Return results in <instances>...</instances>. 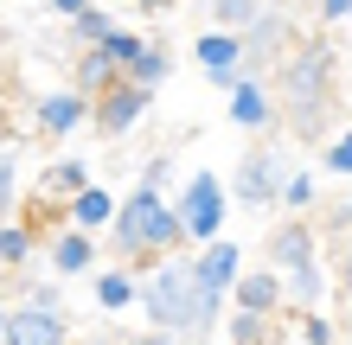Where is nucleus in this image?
Masks as SVG:
<instances>
[{
    "label": "nucleus",
    "mask_w": 352,
    "mask_h": 345,
    "mask_svg": "<svg viewBox=\"0 0 352 345\" xmlns=\"http://www.w3.org/2000/svg\"><path fill=\"white\" fill-rule=\"evenodd\" d=\"M141 313L167 339H212L224 320V300L199 281V256L173 250V256H154L141 275Z\"/></svg>",
    "instance_id": "1"
},
{
    "label": "nucleus",
    "mask_w": 352,
    "mask_h": 345,
    "mask_svg": "<svg viewBox=\"0 0 352 345\" xmlns=\"http://www.w3.org/2000/svg\"><path fill=\"white\" fill-rule=\"evenodd\" d=\"M102 243H109V256L116 262H154V256H173V250H186V217H179V205L160 186H129L122 192V211H116V224L102 230Z\"/></svg>",
    "instance_id": "2"
},
{
    "label": "nucleus",
    "mask_w": 352,
    "mask_h": 345,
    "mask_svg": "<svg viewBox=\"0 0 352 345\" xmlns=\"http://www.w3.org/2000/svg\"><path fill=\"white\" fill-rule=\"evenodd\" d=\"M269 77H276L282 109L295 115V134H314L320 115H327V103H333V51H327L320 38H301Z\"/></svg>",
    "instance_id": "3"
},
{
    "label": "nucleus",
    "mask_w": 352,
    "mask_h": 345,
    "mask_svg": "<svg viewBox=\"0 0 352 345\" xmlns=\"http://www.w3.org/2000/svg\"><path fill=\"white\" fill-rule=\"evenodd\" d=\"M269 262L282 269L288 281V307H301V313H314L320 300H327V262H320V237L301 224V217H282L276 230H269Z\"/></svg>",
    "instance_id": "4"
},
{
    "label": "nucleus",
    "mask_w": 352,
    "mask_h": 345,
    "mask_svg": "<svg viewBox=\"0 0 352 345\" xmlns=\"http://www.w3.org/2000/svg\"><path fill=\"white\" fill-rule=\"evenodd\" d=\"M173 205H179V217H186V243H192V250H205V243L224 237V217H231L237 198H231V186H224L212 167H199V173L179 186Z\"/></svg>",
    "instance_id": "5"
},
{
    "label": "nucleus",
    "mask_w": 352,
    "mask_h": 345,
    "mask_svg": "<svg viewBox=\"0 0 352 345\" xmlns=\"http://www.w3.org/2000/svg\"><path fill=\"white\" fill-rule=\"evenodd\" d=\"M288 154L282 147H256V154H243L237 167H231V198L243 211H269V205H282V186H288Z\"/></svg>",
    "instance_id": "6"
},
{
    "label": "nucleus",
    "mask_w": 352,
    "mask_h": 345,
    "mask_svg": "<svg viewBox=\"0 0 352 345\" xmlns=\"http://www.w3.org/2000/svg\"><path fill=\"white\" fill-rule=\"evenodd\" d=\"M192 58H199L205 84L224 90V96L250 77V45H243V32H231V26H205V32L192 38Z\"/></svg>",
    "instance_id": "7"
},
{
    "label": "nucleus",
    "mask_w": 352,
    "mask_h": 345,
    "mask_svg": "<svg viewBox=\"0 0 352 345\" xmlns=\"http://www.w3.org/2000/svg\"><path fill=\"white\" fill-rule=\"evenodd\" d=\"M0 345H71V313L13 294L7 313H0Z\"/></svg>",
    "instance_id": "8"
},
{
    "label": "nucleus",
    "mask_w": 352,
    "mask_h": 345,
    "mask_svg": "<svg viewBox=\"0 0 352 345\" xmlns=\"http://www.w3.org/2000/svg\"><path fill=\"white\" fill-rule=\"evenodd\" d=\"M148 103H154V90H141L135 77H122L109 96H96V121H90V128L102 141H129L141 128V115H148Z\"/></svg>",
    "instance_id": "9"
},
{
    "label": "nucleus",
    "mask_w": 352,
    "mask_h": 345,
    "mask_svg": "<svg viewBox=\"0 0 352 345\" xmlns=\"http://www.w3.org/2000/svg\"><path fill=\"white\" fill-rule=\"evenodd\" d=\"M32 121H38V134H77V128H90L96 121V96H84L77 84H65V90H52V96H38L32 103Z\"/></svg>",
    "instance_id": "10"
},
{
    "label": "nucleus",
    "mask_w": 352,
    "mask_h": 345,
    "mask_svg": "<svg viewBox=\"0 0 352 345\" xmlns=\"http://www.w3.org/2000/svg\"><path fill=\"white\" fill-rule=\"evenodd\" d=\"M276 109H282V96H276V77L269 71H250L231 90V128H243V134H263L276 121Z\"/></svg>",
    "instance_id": "11"
},
{
    "label": "nucleus",
    "mask_w": 352,
    "mask_h": 345,
    "mask_svg": "<svg viewBox=\"0 0 352 345\" xmlns=\"http://www.w3.org/2000/svg\"><path fill=\"white\" fill-rule=\"evenodd\" d=\"M243 45H250V71H276L288 51H295V26H288L282 7H269L256 26H243Z\"/></svg>",
    "instance_id": "12"
},
{
    "label": "nucleus",
    "mask_w": 352,
    "mask_h": 345,
    "mask_svg": "<svg viewBox=\"0 0 352 345\" xmlns=\"http://www.w3.org/2000/svg\"><path fill=\"white\" fill-rule=\"evenodd\" d=\"M45 262H52V275H65V281L96 275V237L77 230V224H58V230L45 237Z\"/></svg>",
    "instance_id": "13"
},
{
    "label": "nucleus",
    "mask_w": 352,
    "mask_h": 345,
    "mask_svg": "<svg viewBox=\"0 0 352 345\" xmlns=\"http://www.w3.org/2000/svg\"><path fill=\"white\" fill-rule=\"evenodd\" d=\"M192 256H199V281H205L218 300H231L237 281H243V250H237L231 237H218V243H205V250H192Z\"/></svg>",
    "instance_id": "14"
},
{
    "label": "nucleus",
    "mask_w": 352,
    "mask_h": 345,
    "mask_svg": "<svg viewBox=\"0 0 352 345\" xmlns=\"http://www.w3.org/2000/svg\"><path fill=\"white\" fill-rule=\"evenodd\" d=\"M122 58L109 51V45H77V58H71V84L84 90V96H109L116 84H122Z\"/></svg>",
    "instance_id": "15"
},
{
    "label": "nucleus",
    "mask_w": 352,
    "mask_h": 345,
    "mask_svg": "<svg viewBox=\"0 0 352 345\" xmlns=\"http://www.w3.org/2000/svg\"><path fill=\"white\" fill-rule=\"evenodd\" d=\"M231 307H250V313H282V307H288V281H282V269H276V262H269V269H243L237 294H231Z\"/></svg>",
    "instance_id": "16"
},
{
    "label": "nucleus",
    "mask_w": 352,
    "mask_h": 345,
    "mask_svg": "<svg viewBox=\"0 0 352 345\" xmlns=\"http://www.w3.org/2000/svg\"><path fill=\"white\" fill-rule=\"evenodd\" d=\"M116 211H122V192H116V186H84V192H77L71 205H65V224H77V230L102 237V230L116 224Z\"/></svg>",
    "instance_id": "17"
},
{
    "label": "nucleus",
    "mask_w": 352,
    "mask_h": 345,
    "mask_svg": "<svg viewBox=\"0 0 352 345\" xmlns=\"http://www.w3.org/2000/svg\"><path fill=\"white\" fill-rule=\"evenodd\" d=\"M90 300H96V313H129V307H141V275L129 262H122V269H96Z\"/></svg>",
    "instance_id": "18"
},
{
    "label": "nucleus",
    "mask_w": 352,
    "mask_h": 345,
    "mask_svg": "<svg viewBox=\"0 0 352 345\" xmlns=\"http://www.w3.org/2000/svg\"><path fill=\"white\" fill-rule=\"evenodd\" d=\"M84 186H96V179H90V160H84V154H58L52 167L38 173V198H58V205H71V198L84 192Z\"/></svg>",
    "instance_id": "19"
},
{
    "label": "nucleus",
    "mask_w": 352,
    "mask_h": 345,
    "mask_svg": "<svg viewBox=\"0 0 352 345\" xmlns=\"http://www.w3.org/2000/svg\"><path fill=\"white\" fill-rule=\"evenodd\" d=\"M32 250H38V237H32V224H26V217L13 211L7 224H0V269H7V275L19 281V275L32 269Z\"/></svg>",
    "instance_id": "20"
},
{
    "label": "nucleus",
    "mask_w": 352,
    "mask_h": 345,
    "mask_svg": "<svg viewBox=\"0 0 352 345\" xmlns=\"http://www.w3.org/2000/svg\"><path fill=\"white\" fill-rule=\"evenodd\" d=\"M269 7H276V0H205V19H212V26L243 32V26H256Z\"/></svg>",
    "instance_id": "21"
},
{
    "label": "nucleus",
    "mask_w": 352,
    "mask_h": 345,
    "mask_svg": "<svg viewBox=\"0 0 352 345\" xmlns=\"http://www.w3.org/2000/svg\"><path fill=\"white\" fill-rule=\"evenodd\" d=\"M276 333H282V313H250V307L231 313V345H276Z\"/></svg>",
    "instance_id": "22"
},
{
    "label": "nucleus",
    "mask_w": 352,
    "mask_h": 345,
    "mask_svg": "<svg viewBox=\"0 0 352 345\" xmlns=\"http://www.w3.org/2000/svg\"><path fill=\"white\" fill-rule=\"evenodd\" d=\"M19 179H26V147H19V134H7V147H0V205H7V217L19 211Z\"/></svg>",
    "instance_id": "23"
},
{
    "label": "nucleus",
    "mask_w": 352,
    "mask_h": 345,
    "mask_svg": "<svg viewBox=\"0 0 352 345\" xmlns=\"http://www.w3.org/2000/svg\"><path fill=\"white\" fill-rule=\"evenodd\" d=\"M116 26H122V19H116L109 7H102V0H96V7H84V13L71 19V38H77V45H102V38H109Z\"/></svg>",
    "instance_id": "24"
},
{
    "label": "nucleus",
    "mask_w": 352,
    "mask_h": 345,
    "mask_svg": "<svg viewBox=\"0 0 352 345\" xmlns=\"http://www.w3.org/2000/svg\"><path fill=\"white\" fill-rule=\"evenodd\" d=\"M129 77H135L141 90H160V84H167V77H173V51H167V45H160V38H154V45H148V58H141V64H135Z\"/></svg>",
    "instance_id": "25"
},
{
    "label": "nucleus",
    "mask_w": 352,
    "mask_h": 345,
    "mask_svg": "<svg viewBox=\"0 0 352 345\" xmlns=\"http://www.w3.org/2000/svg\"><path fill=\"white\" fill-rule=\"evenodd\" d=\"M320 173L352 179V128H340V134H327V141H320Z\"/></svg>",
    "instance_id": "26"
},
{
    "label": "nucleus",
    "mask_w": 352,
    "mask_h": 345,
    "mask_svg": "<svg viewBox=\"0 0 352 345\" xmlns=\"http://www.w3.org/2000/svg\"><path fill=\"white\" fill-rule=\"evenodd\" d=\"M19 300H38V307H58V313H65V275H32V281H19Z\"/></svg>",
    "instance_id": "27"
},
{
    "label": "nucleus",
    "mask_w": 352,
    "mask_h": 345,
    "mask_svg": "<svg viewBox=\"0 0 352 345\" xmlns=\"http://www.w3.org/2000/svg\"><path fill=\"white\" fill-rule=\"evenodd\" d=\"M314 198H320V179L295 167V173H288V186H282V205H288V211H307Z\"/></svg>",
    "instance_id": "28"
},
{
    "label": "nucleus",
    "mask_w": 352,
    "mask_h": 345,
    "mask_svg": "<svg viewBox=\"0 0 352 345\" xmlns=\"http://www.w3.org/2000/svg\"><path fill=\"white\" fill-rule=\"evenodd\" d=\"M295 333H301V345H340V339H333V320H327L320 307H314V313H301V320H295Z\"/></svg>",
    "instance_id": "29"
},
{
    "label": "nucleus",
    "mask_w": 352,
    "mask_h": 345,
    "mask_svg": "<svg viewBox=\"0 0 352 345\" xmlns=\"http://www.w3.org/2000/svg\"><path fill=\"white\" fill-rule=\"evenodd\" d=\"M314 19L320 26H340V19H352V0H314Z\"/></svg>",
    "instance_id": "30"
},
{
    "label": "nucleus",
    "mask_w": 352,
    "mask_h": 345,
    "mask_svg": "<svg viewBox=\"0 0 352 345\" xmlns=\"http://www.w3.org/2000/svg\"><path fill=\"white\" fill-rule=\"evenodd\" d=\"M141 179H148V186H160V192H167V179H173V160H167V154H154L148 167H141Z\"/></svg>",
    "instance_id": "31"
},
{
    "label": "nucleus",
    "mask_w": 352,
    "mask_h": 345,
    "mask_svg": "<svg viewBox=\"0 0 352 345\" xmlns=\"http://www.w3.org/2000/svg\"><path fill=\"white\" fill-rule=\"evenodd\" d=\"M84 7H96V0H45V13H52V19H65V26H71Z\"/></svg>",
    "instance_id": "32"
},
{
    "label": "nucleus",
    "mask_w": 352,
    "mask_h": 345,
    "mask_svg": "<svg viewBox=\"0 0 352 345\" xmlns=\"http://www.w3.org/2000/svg\"><path fill=\"white\" fill-rule=\"evenodd\" d=\"M160 7H167V0H141V13H160Z\"/></svg>",
    "instance_id": "33"
},
{
    "label": "nucleus",
    "mask_w": 352,
    "mask_h": 345,
    "mask_svg": "<svg viewBox=\"0 0 352 345\" xmlns=\"http://www.w3.org/2000/svg\"><path fill=\"white\" fill-rule=\"evenodd\" d=\"M26 7H38V13H45V0H26Z\"/></svg>",
    "instance_id": "34"
},
{
    "label": "nucleus",
    "mask_w": 352,
    "mask_h": 345,
    "mask_svg": "<svg viewBox=\"0 0 352 345\" xmlns=\"http://www.w3.org/2000/svg\"><path fill=\"white\" fill-rule=\"evenodd\" d=\"M340 345H352V339H340Z\"/></svg>",
    "instance_id": "35"
}]
</instances>
